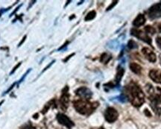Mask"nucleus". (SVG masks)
Returning a JSON list of instances; mask_svg holds the SVG:
<instances>
[{
  "label": "nucleus",
  "mask_w": 161,
  "mask_h": 129,
  "mask_svg": "<svg viewBox=\"0 0 161 129\" xmlns=\"http://www.w3.org/2000/svg\"><path fill=\"white\" fill-rule=\"evenodd\" d=\"M127 96L131 104L135 107H140L145 101V96L143 90L137 84L131 83L126 88Z\"/></svg>",
  "instance_id": "nucleus-1"
},
{
  "label": "nucleus",
  "mask_w": 161,
  "mask_h": 129,
  "mask_svg": "<svg viewBox=\"0 0 161 129\" xmlns=\"http://www.w3.org/2000/svg\"><path fill=\"white\" fill-rule=\"evenodd\" d=\"M74 107L76 111L83 115H89L95 110L94 104L85 100H78L74 102Z\"/></svg>",
  "instance_id": "nucleus-2"
},
{
  "label": "nucleus",
  "mask_w": 161,
  "mask_h": 129,
  "mask_svg": "<svg viewBox=\"0 0 161 129\" xmlns=\"http://www.w3.org/2000/svg\"><path fill=\"white\" fill-rule=\"evenodd\" d=\"M119 116L117 111L113 108H107L104 114L106 121L110 123H113L116 121Z\"/></svg>",
  "instance_id": "nucleus-3"
},
{
  "label": "nucleus",
  "mask_w": 161,
  "mask_h": 129,
  "mask_svg": "<svg viewBox=\"0 0 161 129\" xmlns=\"http://www.w3.org/2000/svg\"><path fill=\"white\" fill-rule=\"evenodd\" d=\"M148 17L152 20L161 17V2L151 7L148 10Z\"/></svg>",
  "instance_id": "nucleus-4"
},
{
  "label": "nucleus",
  "mask_w": 161,
  "mask_h": 129,
  "mask_svg": "<svg viewBox=\"0 0 161 129\" xmlns=\"http://www.w3.org/2000/svg\"><path fill=\"white\" fill-rule=\"evenodd\" d=\"M131 35L135 36L136 38H139V39L141 40V41H144V42L150 44V45L151 44V38L148 36L147 34L142 32V31L133 29L132 30H131Z\"/></svg>",
  "instance_id": "nucleus-5"
},
{
  "label": "nucleus",
  "mask_w": 161,
  "mask_h": 129,
  "mask_svg": "<svg viewBox=\"0 0 161 129\" xmlns=\"http://www.w3.org/2000/svg\"><path fill=\"white\" fill-rule=\"evenodd\" d=\"M57 119H58V122H59L60 124L66 126V127L68 128L69 129H70L72 126H74L73 122L67 116L64 115V114H58V115H57Z\"/></svg>",
  "instance_id": "nucleus-6"
},
{
  "label": "nucleus",
  "mask_w": 161,
  "mask_h": 129,
  "mask_svg": "<svg viewBox=\"0 0 161 129\" xmlns=\"http://www.w3.org/2000/svg\"><path fill=\"white\" fill-rule=\"evenodd\" d=\"M69 101V95L68 93V87H66L65 89H64L63 90V94L60 99L61 106L63 110H66L68 108Z\"/></svg>",
  "instance_id": "nucleus-7"
},
{
  "label": "nucleus",
  "mask_w": 161,
  "mask_h": 129,
  "mask_svg": "<svg viewBox=\"0 0 161 129\" xmlns=\"http://www.w3.org/2000/svg\"><path fill=\"white\" fill-rule=\"evenodd\" d=\"M75 93L78 95V96H80V98L84 99H89L91 97H92V92L89 89H88L87 87H80V88L78 89L75 91Z\"/></svg>",
  "instance_id": "nucleus-8"
},
{
  "label": "nucleus",
  "mask_w": 161,
  "mask_h": 129,
  "mask_svg": "<svg viewBox=\"0 0 161 129\" xmlns=\"http://www.w3.org/2000/svg\"><path fill=\"white\" fill-rule=\"evenodd\" d=\"M142 52H143L145 57L148 61L151 62V63H154V62L156 61V55H155L154 52L153 51H151L150 49L145 47V48H143V49H142Z\"/></svg>",
  "instance_id": "nucleus-9"
},
{
  "label": "nucleus",
  "mask_w": 161,
  "mask_h": 129,
  "mask_svg": "<svg viewBox=\"0 0 161 129\" xmlns=\"http://www.w3.org/2000/svg\"><path fill=\"white\" fill-rule=\"evenodd\" d=\"M149 77L154 82L161 84V71L159 69H151L149 72Z\"/></svg>",
  "instance_id": "nucleus-10"
},
{
  "label": "nucleus",
  "mask_w": 161,
  "mask_h": 129,
  "mask_svg": "<svg viewBox=\"0 0 161 129\" xmlns=\"http://www.w3.org/2000/svg\"><path fill=\"white\" fill-rule=\"evenodd\" d=\"M145 23V17L143 14H139L133 22V25L136 27H140Z\"/></svg>",
  "instance_id": "nucleus-11"
},
{
  "label": "nucleus",
  "mask_w": 161,
  "mask_h": 129,
  "mask_svg": "<svg viewBox=\"0 0 161 129\" xmlns=\"http://www.w3.org/2000/svg\"><path fill=\"white\" fill-rule=\"evenodd\" d=\"M130 69H131V70L133 72H134L135 74H137V75L141 73L142 67L140 66V65H139L138 63H131V64H130Z\"/></svg>",
  "instance_id": "nucleus-12"
},
{
  "label": "nucleus",
  "mask_w": 161,
  "mask_h": 129,
  "mask_svg": "<svg viewBox=\"0 0 161 129\" xmlns=\"http://www.w3.org/2000/svg\"><path fill=\"white\" fill-rule=\"evenodd\" d=\"M124 72H125V70H124L123 68L122 67L118 68L117 73H116V81L117 84H119V83L120 82L121 79H122V78L123 77Z\"/></svg>",
  "instance_id": "nucleus-13"
},
{
  "label": "nucleus",
  "mask_w": 161,
  "mask_h": 129,
  "mask_svg": "<svg viewBox=\"0 0 161 129\" xmlns=\"http://www.w3.org/2000/svg\"><path fill=\"white\" fill-rule=\"evenodd\" d=\"M110 59H111V56L107 54V53H104V54H103L101 56L100 61H101V63H108L109 61H110Z\"/></svg>",
  "instance_id": "nucleus-14"
},
{
  "label": "nucleus",
  "mask_w": 161,
  "mask_h": 129,
  "mask_svg": "<svg viewBox=\"0 0 161 129\" xmlns=\"http://www.w3.org/2000/svg\"><path fill=\"white\" fill-rule=\"evenodd\" d=\"M95 15H96V13H95V11H91L90 12L86 14V16L85 17V21H90V20H92L95 17Z\"/></svg>",
  "instance_id": "nucleus-15"
},
{
  "label": "nucleus",
  "mask_w": 161,
  "mask_h": 129,
  "mask_svg": "<svg viewBox=\"0 0 161 129\" xmlns=\"http://www.w3.org/2000/svg\"><path fill=\"white\" fill-rule=\"evenodd\" d=\"M145 31L146 34H151V35H154L155 33V29L151 26H147L145 28Z\"/></svg>",
  "instance_id": "nucleus-16"
},
{
  "label": "nucleus",
  "mask_w": 161,
  "mask_h": 129,
  "mask_svg": "<svg viewBox=\"0 0 161 129\" xmlns=\"http://www.w3.org/2000/svg\"><path fill=\"white\" fill-rule=\"evenodd\" d=\"M128 48L131 49H136L138 47L137 46V43H136L134 41H130L128 43Z\"/></svg>",
  "instance_id": "nucleus-17"
},
{
  "label": "nucleus",
  "mask_w": 161,
  "mask_h": 129,
  "mask_svg": "<svg viewBox=\"0 0 161 129\" xmlns=\"http://www.w3.org/2000/svg\"><path fill=\"white\" fill-rule=\"evenodd\" d=\"M21 63H22V62H19V63H17V64H16V66H14V67H13V69H12V71H11V72H10V75H12V74H13V73H14V72H15V71H16V69H18V68H19V66H20Z\"/></svg>",
  "instance_id": "nucleus-18"
},
{
  "label": "nucleus",
  "mask_w": 161,
  "mask_h": 129,
  "mask_svg": "<svg viewBox=\"0 0 161 129\" xmlns=\"http://www.w3.org/2000/svg\"><path fill=\"white\" fill-rule=\"evenodd\" d=\"M31 69H29V70H28V71H27V72H25V74H24V75H23V76H22V78H20V80H19V83H21V82H22V81H23V80H24V79H25V77H26V76H27V75H28V73H29V72H30V71H31Z\"/></svg>",
  "instance_id": "nucleus-19"
},
{
  "label": "nucleus",
  "mask_w": 161,
  "mask_h": 129,
  "mask_svg": "<svg viewBox=\"0 0 161 129\" xmlns=\"http://www.w3.org/2000/svg\"><path fill=\"white\" fill-rule=\"evenodd\" d=\"M156 43H157V46L161 49V38H157Z\"/></svg>",
  "instance_id": "nucleus-20"
},
{
  "label": "nucleus",
  "mask_w": 161,
  "mask_h": 129,
  "mask_svg": "<svg viewBox=\"0 0 161 129\" xmlns=\"http://www.w3.org/2000/svg\"><path fill=\"white\" fill-rule=\"evenodd\" d=\"M117 1H115V2H113V3H112L111 4V5H110V6H109L108 7V8H107V11H110V10H111L112 9V8H113V6H115V5H116V3H117Z\"/></svg>",
  "instance_id": "nucleus-21"
},
{
  "label": "nucleus",
  "mask_w": 161,
  "mask_h": 129,
  "mask_svg": "<svg viewBox=\"0 0 161 129\" xmlns=\"http://www.w3.org/2000/svg\"><path fill=\"white\" fill-rule=\"evenodd\" d=\"M16 84V82H15V83H13V84H12V85L11 86H10V88H9L8 89V90H7V91H6L5 92V93H4V94H7V93H9V92H10V90H12V89H13V87H14V86H15V84Z\"/></svg>",
  "instance_id": "nucleus-22"
},
{
  "label": "nucleus",
  "mask_w": 161,
  "mask_h": 129,
  "mask_svg": "<svg viewBox=\"0 0 161 129\" xmlns=\"http://www.w3.org/2000/svg\"><path fill=\"white\" fill-rule=\"evenodd\" d=\"M26 38H27V36H26V35H25V36H24V38H22V41H21L20 42H19V45H18V47H19V46H22V44L24 42H25V39H26Z\"/></svg>",
  "instance_id": "nucleus-23"
},
{
  "label": "nucleus",
  "mask_w": 161,
  "mask_h": 129,
  "mask_svg": "<svg viewBox=\"0 0 161 129\" xmlns=\"http://www.w3.org/2000/svg\"><path fill=\"white\" fill-rule=\"evenodd\" d=\"M54 62H55V60H53V61H52V62H51V63H49V65H48V66H46V67H45V69H43V72H45V71H46V69H48V68H49V67H50V66H52V64H53V63H54Z\"/></svg>",
  "instance_id": "nucleus-24"
},
{
  "label": "nucleus",
  "mask_w": 161,
  "mask_h": 129,
  "mask_svg": "<svg viewBox=\"0 0 161 129\" xmlns=\"http://www.w3.org/2000/svg\"><path fill=\"white\" fill-rule=\"evenodd\" d=\"M27 129H36V128H34V127H31H31H28V128H27Z\"/></svg>",
  "instance_id": "nucleus-25"
},
{
  "label": "nucleus",
  "mask_w": 161,
  "mask_h": 129,
  "mask_svg": "<svg viewBox=\"0 0 161 129\" xmlns=\"http://www.w3.org/2000/svg\"><path fill=\"white\" fill-rule=\"evenodd\" d=\"M3 102H4V100H2V101H1V102H0V106H1V104H2Z\"/></svg>",
  "instance_id": "nucleus-26"
},
{
  "label": "nucleus",
  "mask_w": 161,
  "mask_h": 129,
  "mask_svg": "<svg viewBox=\"0 0 161 129\" xmlns=\"http://www.w3.org/2000/svg\"><path fill=\"white\" fill-rule=\"evenodd\" d=\"M99 129H104V128H103V127H101Z\"/></svg>",
  "instance_id": "nucleus-27"
}]
</instances>
